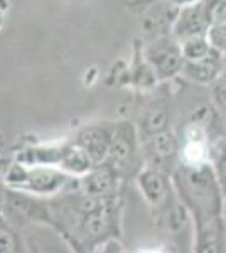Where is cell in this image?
<instances>
[{
	"label": "cell",
	"mask_w": 226,
	"mask_h": 253,
	"mask_svg": "<svg viewBox=\"0 0 226 253\" xmlns=\"http://www.w3.org/2000/svg\"><path fill=\"white\" fill-rule=\"evenodd\" d=\"M174 182L181 199L194 214L199 226L220 219L221 193L211 167L203 164H182L174 172Z\"/></svg>",
	"instance_id": "1"
},
{
	"label": "cell",
	"mask_w": 226,
	"mask_h": 253,
	"mask_svg": "<svg viewBox=\"0 0 226 253\" xmlns=\"http://www.w3.org/2000/svg\"><path fill=\"white\" fill-rule=\"evenodd\" d=\"M69 177L61 170L47 166L15 164L7 174V182L15 189L31 191L36 194H54L68 184Z\"/></svg>",
	"instance_id": "2"
},
{
	"label": "cell",
	"mask_w": 226,
	"mask_h": 253,
	"mask_svg": "<svg viewBox=\"0 0 226 253\" xmlns=\"http://www.w3.org/2000/svg\"><path fill=\"white\" fill-rule=\"evenodd\" d=\"M147 63L152 75L157 80H169L181 71L182 66V52L176 39L162 38L155 41L145 52Z\"/></svg>",
	"instance_id": "3"
},
{
	"label": "cell",
	"mask_w": 226,
	"mask_h": 253,
	"mask_svg": "<svg viewBox=\"0 0 226 253\" xmlns=\"http://www.w3.org/2000/svg\"><path fill=\"white\" fill-rule=\"evenodd\" d=\"M106 159H110L112 169H127L129 166L137 164V135H135L132 124H120L115 126Z\"/></svg>",
	"instance_id": "4"
},
{
	"label": "cell",
	"mask_w": 226,
	"mask_h": 253,
	"mask_svg": "<svg viewBox=\"0 0 226 253\" xmlns=\"http://www.w3.org/2000/svg\"><path fill=\"white\" fill-rule=\"evenodd\" d=\"M206 29L208 20L204 14L203 0H196V2L186 3L181 9L174 24V39L181 42L192 36H206Z\"/></svg>",
	"instance_id": "5"
},
{
	"label": "cell",
	"mask_w": 226,
	"mask_h": 253,
	"mask_svg": "<svg viewBox=\"0 0 226 253\" xmlns=\"http://www.w3.org/2000/svg\"><path fill=\"white\" fill-rule=\"evenodd\" d=\"M221 71H223V52L211 49L206 56L199 59H184L179 73L198 83H211L220 78Z\"/></svg>",
	"instance_id": "6"
},
{
	"label": "cell",
	"mask_w": 226,
	"mask_h": 253,
	"mask_svg": "<svg viewBox=\"0 0 226 253\" xmlns=\"http://www.w3.org/2000/svg\"><path fill=\"white\" fill-rule=\"evenodd\" d=\"M110 138H112V130L105 126H88L78 133L76 145L85 150L86 156L91 159L93 166H96L106 161Z\"/></svg>",
	"instance_id": "7"
},
{
	"label": "cell",
	"mask_w": 226,
	"mask_h": 253,
	"mask_svg": "<svg viewBox=\"0 0 226 253\" xmlns=\"http://www.w3.org/2000/svg\"><path fill=\"white\" fill-rule=\"evenodd\" d=\"M138 186L152 206H160L167 199L171 184L164 170L149 167L138 174Z\"/></svg>",
	"instance_id": "8"
},
{
	"label": "cell",
	"mask_w": 226,
	"mask_h": 253,
	"mask_svg": "<svg viewBox=\"0 0 226 253\" xmlns=\"http://www.w3.org/2000/svg\"><path fill=\"white\" fill-rule=\"evenodd\" d=\"M145 156L150 159L152 167L164 170L167 162L174 161L178 156V142L172 133L160 132L157 135H152V140L145 145Z\"/></svg>",
	"instance_id": "9"
},
{
	"label": "cell",
	"mask_w": 226,
	"mask_h": 253,
	"mask_svg": "<svg viewBox=\"0 0 226 253\" xmlns=\"http://www.w3.org/2000/svg\"><path fill=\"white\" fill-rule=\"evenodd\" d=\"M83 186L88 196H101L113 189L115 184V169L110 166H105L101 169H90L83 174Z\"/></svg>",
	"instance_id": "10"
},
{
	"label": "cell",
	"mask_w": 226,
	"mask_h": 253,
	"mask_svg": "<svg viewBox=\"0 0 226 253\" xmlns=\"http://www.w3.org/2000/svg\"><path fill=\"white\" fill-rule=\"evenodd\" d=\"M57 167L63 170H68L71 174H86L93 166L91 159L86 156L85 150H81L76 144L75 145H64L63 156L59 159Z\"/></svg>",
	"instance_id": "11"
},
{
	"label": "cell",
	"mask_w": 226,
	"mask_h": 253,
	"mask_svg": "<svg viewBox=\"0 0 226 253\" xmlns=\"http://www.w3.org/2000/svg\"><path fill=\"white\" fill-rule=\"evenodd\" d=\"M63 147H34L19 156V162L24 166H57L63 156Z\"/></svg>",
	"instance_id": "12"
},
{
	"label": "cell",
	"mask_w": 226,
	"mask_h": 253,
	"mask_svg": "<svg viewBox=\"0 0 226 253\" xmlns=\"http://www.w3.org/2000/svg\"><path fill=\"white\" fill-rule=\"evenodd\" d=\"M181 52H182V59H199L206 56L211 51L206 36H192L179 42Z\"/></svg>",
	"instance_id": "13"
},
{
	"label": "cell",
	"mask_w": 226,
	"mask_h": 253,
	"mask_svg": "<svg viewBox=\"0 0 226 253\" xmlns=\"http://www.w3.org/2000/svg\"><path fill=\"white\" fill-rule=\"evenodd\" d=\"M20 248L19 236L14 228L7 223L5 218L0 216V253H12Z\"/></svg>",
	"instance_id": "14"
},
{
	"label": "cell",
	"mask_w": 226,
	"mask_h": 253,
	"mask_svg": "<svg viewBox=\"0 0 226 253\" xmlns=\"http://www.w3.org/2000/svg\"><path fill=\"white\" fill-rule=\"evenodd\" d=\"M206 39H208L211 49H215V51L223 52V54H225V49H226V22L211 24V26H208Z\"/></svg>",
	"instance_id": "15"
},
{
	"label": "cell",
	"mask_w": 226,
	"mask_h": 253,
	"mask_svg": "<svg viewBox=\"0 0 226 253\" xmlns=\"http://www.w3.org/2000/svg\"><path fill=\"white\" fill-rule=\"evenodd\" d=\"M167 126V113L164 110H155L150 112L143 120V128L149 135H157V133L164 132Z\"/></svg>",
	"instance_id": "16"
},
{
	"label": "cell",
	"mask_w": 226,
	"mask_h": 253,
	"mask_svg": "<svg viewBox=\"0 0 226 253\" xmlns=\"http://www.w3.org/2000/svg\"><path fill=\"white\" fill-rule=\"evenodd\" d=\"M215 101L221 110H225V80L218 81V84L215 88Z\"/></svg>",
	"instance_id": "17"
}]
</instances>
